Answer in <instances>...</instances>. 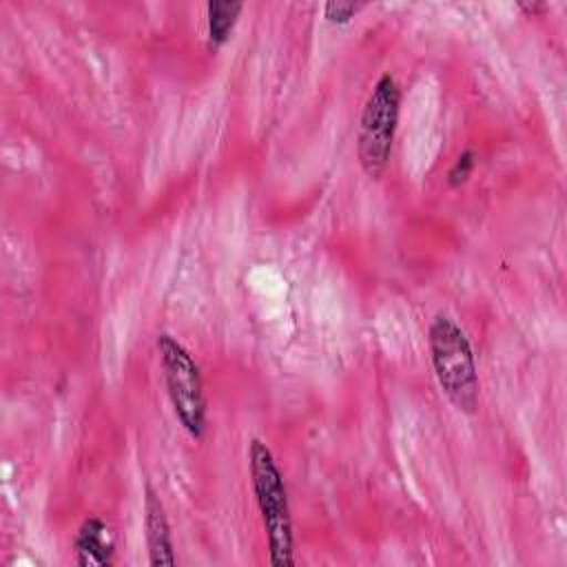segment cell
Here are the masks:
<instances>
[{
	"instance_id": "1",
	"label": "cell",
	"mask_w": 567,
	"mask_h": 567,
	"mask_svg": "<svg viewBox=\"0 0 567 567\" xmlns=\"http://www.w3.org/2000/svg\"><path fill=\"white\" fill-rule=\"evenodd\" d=\"M248 472L268 540V560L275 567H290L295 563V534L288 489L270 447L261 439L248 443Z\"/></svg>"
},
{
	"instance_id": "2",
	"label": "cell",
	"mask_w": 567,
	"mask_h": 567,
	"mask_svg": "<svg viewBox=\"0 0 567 567\" xmlns=\"http://www.w3.org/2000/svg\"><path fill=\"white\" fill-rule=\"evenodd\" d=\"M427 348L443 394L456 410L472 414L478 405V370L467 334L450 315L439 312L427 328Z\"/></svg>"
},
{
	"instance_id": "3",
	"label": "cell",
	"mask_w": 567,
	"mask_h": 567,
	"mask_svg": "<svg viewBox=\"0 0 567 567\" xmlns=\"http://www.w3.org/2000/svg\"><path fill=\"white\" fill-rule=\"evenodd\" d=\"M399 111L401 89L390 73H383L365 97L357 131V157L363 173L372 179H379L388 168L399 126Z\"/></svg>"
},
{
	"instance_id": "4",
	"label": "cell",
	"mask_w": 567,
	"mask_h": 567,
	"mask_svg": "<svg viewBox=\"0 0 567 567\" xmlns=\"http://www.w3.org/2000/svg\"><path fill=\"white\" fill-rule=\"evenodd\" d=\"M166 394L184 432L199 441L206 432V394L199 365L193 354L168 332L155 341Z\"/></svg>"
},
{
	"instance_id": "5",
	"label": "cell",
	"mask_w": 567,
	"mask_h": 567,
	"mask_svg": "<svg viewBox=\"0 0 567 567\" xmlns=\"http://www.w3.org/2000/svg\"><path fill=\"white\" fill-rule=\"evenodd\" d=\"M144 529H146V547L148 563L153 567H173L177 563L168 516L162 498L155 494L151 485L144 492Z\"/></svg>"
},
{
	"instance_id": "6",
	"label": "cell",
	"mask_w": 567,
	"mask_h": 567,
	"mask_svg": "<svg viewBox=\"0 0 567 567\" xmlns=\"http://www.w3.org/2000/svg\"><path fill=\"white\" fill-rule=\"evenodd\" d=\"M75 563L82 567H109L115 560V543L100 516H86L73 538Z\"/></svg>"
},
{
	"instance_id": "7",
	"label": "cell",
	"mask_w": 567,
	"mask_h": 567,
	"mask_svg": "<svg viewBox=\"0 0 567 567\" xmlns=\"http://www.w3.org/2000/svg\"><path fill=\"white\" fill-rule=\"evenodd\" d=\"M241 9L244 4L233 0H213L206 4V29L210 47L217 49L230 38Z\"/></svg>"
},
{
	"instance_id": "8",
	"label": "cell",
	"mask_w": 567,
	"mask_h": 567,
	"mask_svg": "<svg viewBox=\"0 0 567 567\" xmlns=\"http://www.w3.org/2000/svg\"><path fill=\"white\" fill-rule=\"evenodd\" d=\"M474 166H476V153H474L472 148H465V151L454 159V164L450 166V171H447V184H450V186H461V184L472 175Z\"/></svg>"
},
{
	"instance_id": "9",
	"label": "cell",
	"mask_w": 567,
	"mask_h": 567,
	"mask_svg": "<svg viewBox=\"0 0 567 567\" xmlns=\"http://www.w3.org/2000/svg\"><path fill=\"white\" fill-rule=\"evenodd\" d=\"M363 7V2H341V0H330L323 4V16L332 24H346L350 22L357 11Z\"/></svg>"
},
{
	"instance_id": "10",
	"label": "cell",
	"mask_w": 567,
	"mask_h": 567,
	"mask_svg": "<svg viewBox=\"0 0 567 567\" xmlns=\"http://www.w3.org/2000/svg\"><path fill=\"white\" fill-rule=\"evenodd\" d=\"M523 11H527V13H536V11H540L545 4H540V2H532V4H527V2H520L518 4Z\"/></svg>"
}]
</instances>
